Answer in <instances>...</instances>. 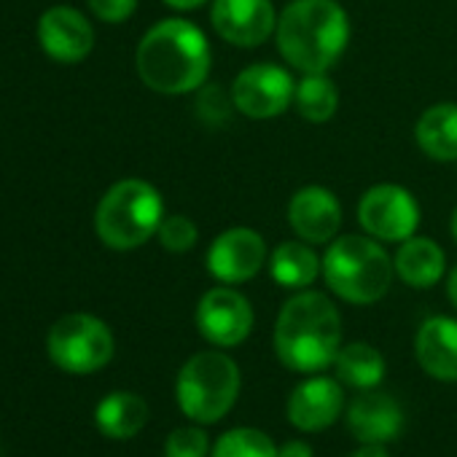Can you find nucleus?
<instances>
[{
  "mask_svg": "<svg viewBox=\"0 0 457 457\" xmlns=\"http://www.w3.org/2000/svg\"><path fill=\"white\" fill-rule=\"evenodd\" d=\"M87 4H89V9L95 12L97 20L116 25V22H124V20L132 17L137 0H87Z\"/></svg>",
  "mask_w": 457,
  "mask_h": 457,
  "instance_id": "nucleus-28",
  "label": "nucleus"
},
{
  "mask_svg": "<svg viewBox=\"0 0 457 457\" xmlns=\"http://www.w3.org/2000/svg\"><path fill=\"white\" fill-rule=\"evenodd\" d=\"M164 220L159 191L140 180L127 178L105 191L95 212L97 237L113 251H132L145 245Z\"/></svg>",
  "mask_w": 457,
  "mask_h": 457,
  "instance_id": "nucleus-5",
  "label": "nucleus"
},
{
  "mask_svg": "<svg viewBox=\"0 0 457 457\" xmlns=\"http://www.w3.org/2000/svg\"><path fill=\"white\" fill-rule=\"evenodd\" d=\"M38 41L57 62H81L95 46V30L87 17L71 6L49 9L38 22Z\"/></svg>",
  "mask_w": 457,
  "mask_h": 457,
  "instance_id": "nucleus-15",
  "label": "nucleus"
},
{
  "mask_svg": "<svg viewBox=\"0 0 457 457\" xmlns=\"http://www.w3.org/2000/svg\"><path fill=\"white\" fill-rule=\"evenodd\" d=\"M46 350L54 366L68 374H92L111 363L116 342L111 328L87 312H73L60 318L49 337Z\"/></svg>",
  "mask_w": 457,
  "mask_h": 457,
  "instance_id": "nucleus-7",
  "label": "nucleus"
},
{
  "mask_svg": "<svg viewBox=\"0 0 457 457\" xmlns=\"http://www.w3.org/2000/svg\"><path fill=\"white\" fill-rule=\"evenodd\" d=\"M345 411V390L339 379L310 377L299 382L288 398V420L304 433H320L331 428Z\"/></svg>",
  "mask_w": 457,
  "mask_h": 457,
  "instance_id": "nucleus-14",
  "label": "nucleus"
},
{
  "mask_svg": "<svg viewBox=\"0 0 457 457\" xmlns=\"http://www.w3.org/2000/svg\"><path fill=\"white\" fill-rule=\"evenodd\" d=\"M395 275L411 288H430L444 278V251L428 237H409L401 243L395 259Z\"/></svg>",
  "mask_w": 457,
  "mask_h": 457,
  "instance_id": "nucleus-19",
  "label": "nucleus"
},
{
  "mask_svg": "<svg viewBox=\"0 0 457 457\" xmlns=\"http://www.w3.org/2000/svg\"><path fill=\"white\" fill-rule=\"evenodd\" d=\"M164 457H210V438L196 425H180L167 436Z\"/></svg>",
  "mask_w": 457,
  "mask_h": 457,
  "instance_id": "nucleus-27",
  "label": "nucleus"
},
{
  "mask_svg": "<svg viewBox=\"0 0 457 457\" xmlns=\"http://www.w3.org/2000/svg\"><path fill=\"white\" fill-rule=\"evenodd\" d=\"M135 65L148 89L159 95H188L207 81L210 46L196 25L164 20L143 36Z\"/></svg>",
  "mask_w": 457,
  "mask_h": 457,
  "instance_id": "nucleus-2",
  "label": "nucleus"
},
{
  "mask_svg": "<svg viewBox=\"0 0 457 457\" xmlns=\"http://www.w3.org/2000/svg\"><path fill=\"white\" fill-rule=\"evenodd\" d=\"M446 296H449V302L454 304V310H457V267L449 272V278H446Z\"/></svg>",
  "mask_w": 457,
  "mask_h": 457,
  "instance_id": "nucleus-32",
  "label": "nucleus"
},
{
  "mask_svg": "<svg viewBox=\"0 0 457 457\" xmlns=\"http://www.w3.org/2000/svg\"><path fill=\"white\" fill-rule=\"evenodd\" d=\"M196 328L215 347H237L253 331V307L235 288H210L196 304Z\"/></svg>",
  "mask_w": 457,
  "mask_h": 457,
  "instance_id": "nucleus-9",
  "label": "nucleus"
},
{
  "mask_svg": "<svg viewBox=\"0 0 457 457\" xmlns=\"http://www.w3.org/2000/svg\"><path fill=\"white\" fill-rule=\"evenodd\" d=\"M288 220L299 240L310 245H326L342 226V204L334 191L323 186H304L291 196Z\"/></svg>",
  "mask_w": 457,
  "mask_h": 457,
  "instance_id": "nucleus-13",
  "label": "nucleus"
},
{
  "mask_svg": "<svg viewBox=\"0 0 457 457\" xmlns=\"http://www.w3.org/2000/svg\"><path fill=\"white\" fill-rule=\"evenodd\" d=\"M414 353L422 371L438 382H457V320L428 318L414 339Z\"/></svg>",
  "mask_w": 457,
  "mask_h": 457,
  "instance_id": "nucleus-17",
  "label": "nucleus"
},
{
  "mask_svg": "<svg viewBox=\"0 0 457 457\" xmlns=\"http://www.w3.org/2000/svg\"><path fill=\"white\" fill-rule=\"evenodd\" d=\"M270 272L278 286L304 291L323 272V262L315 256V251L307 243L291 240V243H283L275 248V253L270 259Z\"/></svg>",
  "mask_w": 457,
  "mask_h": 457,
  "instance_id": "nucleus-21",
  "label": "nucleus"
},
{
  "mask_svg": "<svg viewBox=\"0 0 457 457\" xmlns=\"http://www.w3.org/2000/svg\"><path fill=\"white\" fill-rule=\"evenodd\" d=\"M156 237H159L162 248H167L170 253H186L196 245L199 228L188 215H164Z\"/></svg>",
  "mask_w": 457,
  "mask_h": 457,
  "instance_id": "nucleus-26",
  "label": "nucleus"
},
{
  "mask_svg": "<svg viewBox=\"0 0 457 457\" xmlns=\"http://www.w3.org/2000/svg\"><path fill=\"white\" fill-rule=\"evenodd\" d=\"M210 22L226 44L253 49L278 30V12L272 0H212Z\"/></svg>",
  "mask_w": 457,
  "mask_h": 457,
  "instance_id": "nucleus-12",
  "label": "nucleus"
},
{
  "mask_svg": "<svg viewBox=\"0 0 457 457\" xmlns=\"http://www.w3.org/2000/svg\"><path fill=\"white\" fill-rule=\"evenodd\" d=\"M148 422V403L143 395L129 390L108 393L95 409V425L103 436L124 441L137 436Z\"/></svg>",
  "mask_w": 457,
  "mask_h": 457,
  "instance_id": "nucleus-18",
  "label": "nucleus"
},
{
  "mask_svg": "<svg viewBox=\"0 0 457 457\" xmlns=\"http://www.w3.org/2000/svg\"><path fill=\"white\" fill-rule=\"evenodd\" d=\"M385 358L377 347L366 342H350L342 345V350L334 358L337 379L355 390H374L385 379Z\"/></svg>",
  "mask_w": 457,
  "mask_h": 457,
  "instance_id": "nucleus-22",
  "label": "nucleus"
},
{
  "mask_svg": "<svg viewBox=\"0 0 457 457\" xmlns=\"http://www.w3.org/2000/svg\"><path fill=\"white\" fill-rule=\"evenodd\" d=\"M449 232H452V237L457 243V207L452 210V218H449Z\"/></svg>",
  "mask_w": 457,
  "mask_h": 457,
  "instance_id": "nucleus-33",
  "label": "nucleus"
},
{
  "mask_svg": "<svg viewBox=\"0 0 457 457\" xmlns=\"http://www.w3.org/2000/svg\"><path fill=\"white\" fill-rule=\"evenodd\" d=\"M395 264L377 240L347 235L331 240L323 259V278L328 288L350 304H374L385 299L393 286Z\"/></svg>",
  "mask_w": 457,
  "mask_h": 457,
  "instance_id": "nucleus-4",
  "label": "nucleus"
},
{
  "mask_svg": "<svg viewBox=\"0 0 457 457\" xmlns=\"http://www.w3.org/2000/svg\"><path fill=\"white\" fill-rule=\"evenodd\" d=\"M194 108H196V116L210 127H223L228 121V116H232V111H237L232 92L226 95L223 87H218V84H210V87L202 84Z\"/></svg>",
  "mask_w": 457,
  "mask_h": 457,
  "instance_id": "nucleus-25",
  "label": "nucleus"
},
{
  "mask_svg": "<svg viewBox=\"0 0 457 457\" xmlns=\"http://www.w3.org/2000/svg\"><path fill=\"white\" fill-rule=\"evenodd\" d=\"M278 361L299 374H315L334 366L342 350V318L337 304L318 291H299L291 296L275 323Z\"/></svg>",
  "mask_w": 457,
  "mask_h": 457,
  "instance_id": "nucleus-1",
  "label": "nucleus"
},
{
  "mask_svg": "<svg viewBox=\"0 0 457 457\" xmlns=\"http://www.w3.org/2000/svg\"><path fill=\"white\" fill-rule=\"evenodd\" d=\"M210 457H278V446L259 428H232L212 444Z\"/></svg>",
  "mask_w": 457,
  "mask_h": 457,
  "instance_id": "nucleus-24",
  "label": "nucleus"
},
{
  "mask_svg": "<svg viewBox=\"0 0 457 457\" xmlns=\"http://www.w3.org/2000/svg\"><path fill=\"white\" fill-rule=\"evenodd\" d=\"M267 264V243L248 226H235L218 235L207 251V270L218 283L237 286L253 280Z\"/></svg>",
  "mask_w": 457,
  "mask_h": 457,
  "instance_id": "nucleus-11",
  "label": "nucleus"
},
{
  "mask_svg": "<svg viewBox=\"0 0 457 457\" xmlns=\"http://www.w3.org/2000/svg\"><path fill=\"white\" fill-rule=\"evenodd\" d=\"M294 105H296L302 119H307L312 124H323L339 108L337 84L326 73H304V79L296 84Z\"/></svg>",
  "mask_w": 457,
  "mask_h": 457,
  "instance_id": "nucleus-23",
  "label": "nucleus"
},
{
  "mask_svg": "<svg viewBox=\"0 0 457 457\" xmlns=\"http://www.w3.org/2000/svg\"><path fill=\"white\" fill-rule=\"evenodd\" d=\"M278 52L302 73H326L350 41V20L337 0H291L278 17Z\"/></svg>",
  "mask_w": 457,
  "mask_h": 457,
  "instance_id": "nucleus-3",
  "label": "nucleus"
},
{
  "mask_svg": "<svg viewBox=\"0 0 457 457\" xmlns=\"http://www.w3.org/2000/svg\"><path fill=\"white\" fill-rule=\"evenodd\" d=\"M350 457H390L385 444H361Z\"/></svg>",
  "mask_w": 457,
  "mask_h": 457,
  "instance_id": "nucleus-30",
  "label": "nucleus"
},
{
  "mask_svg": "<svg viewBox=\"0 0 457 457\" xmlns=\"http://www.w3.org/2000/svg\"><path fill=\"white\" fill-rule=\"evenodd\" d=\"M358 220L374 240L403 243L414 237L420 226V204L403 186L379 183L361 196Z\"/></svg>",
  "mask_w": 457,
  "mask_h": 457,
  "instance_id": "nucleus-8",
  "label": "nucleus"
},
{
  "mask_svg": "<svg viewBox=\"0 0 457 457\" xmlns=\"http://www.w3.org/2000/svg\"><path fill=\"white\" fill-rule=\"evenodd\" d=\"M294 92H296L294 79L272 62L251 65L232 81L235 108L248 119L280 116L294 103Z\"/></svg>",
  "mask_w": 457,
  "mask_h": 457,
  "instance_id": "nucleus-10",
  "label": "nucleus"
},
{
  "mask_svg": "<svg viewBox=\"0 0 457 457\" xmlns=\"http://www.w3.org/2000/svg\"><path fill=\"white\" fill-rule=\"evenodd\" d=\"M164 4L175 12H194L199 9L202 4H207V0H164Z\"/></svg>",
  "mask_w": 457,
  "mask_h": 457,
  "instance_id": "nucleus-31",
  "label": "nucleus"
},
{
  "mask_svg": "<svg viewBox=\"0 0 457 457\" xmlns=\"http://www.w3.org/2000/svg\"><path fill=\"white\" fill-rule=\"evenodd\" d=\"M240 387L243 374L235 358L220 350H204L183 363L175 382V398L191 422L212 425L232 411Z\"/></svg>",
  "mask_w": 457,
  "mask_h": 457,
  "instance_id": "nucleus-6",
  "label": "nucleus"
},
{
  "mask_svg": "<svg viewBox=\"0 0 457 457\" xmlns=\"http://www.w3.org/2000/svg\"><path fill=\"white\" fill-rule=\"evenodd\" d=\"M414 137L425 156L436 162H457V105L454 103L430 105L420 116Z\"/></svg>",
  "mask_w": 457,
  "mask_h": 457,
  "instance_id": "nucleus-20",
  "label": "nucleus"
},
{
  "mask_svg": "<svg viewBox=\"0 0 457 457\" xmlns=\"http://www.w3.org/2000/svg\"><path fill=\"white\" fill-rule=\"evenodd\" d=\"M347 430L361 444H387L403 430V409L387 393L363 390L347 406Z\"/></svg>",
  "mask_w": 457,
  "mask_h": 457,
  "instance_id": "nucleus-16",
  "label": "nucleus"
},
{
  "mask_svg": "<svg viewBox=\"0 0 457 457\" xmlns=\"http://www.w3.org/2000/svg\"><path fill=\"white\" fill-rule=\"evenodd\" d=\"M278 457H315L312 446L307 441H299V438H291L286 441L280 449H278Z\"/></svg>",
  "mask_w": 457,
  "mask_h": 457,
  "instance_id": "nucleus-29",
  "label": "nucleus"
}]
</instances>
